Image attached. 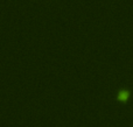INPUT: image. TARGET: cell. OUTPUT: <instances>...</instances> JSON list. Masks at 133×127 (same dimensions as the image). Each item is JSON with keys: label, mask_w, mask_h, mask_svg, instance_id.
<instances>
[{"label": "cell", "mask_w": 133, "mask_h": 127, "mask_svg": "<svg viewBox=\"0 0 133 127\" xmlns=\"http://www.w3.org/2000/svg\"><path fill=\"white\" fill-rule=\"evenodd\" d=\"M131 97V92L129 90H120L117 95V100L120 103H126Z\"/></svg>", "instance_id": "obj_1"}]
</instances>
